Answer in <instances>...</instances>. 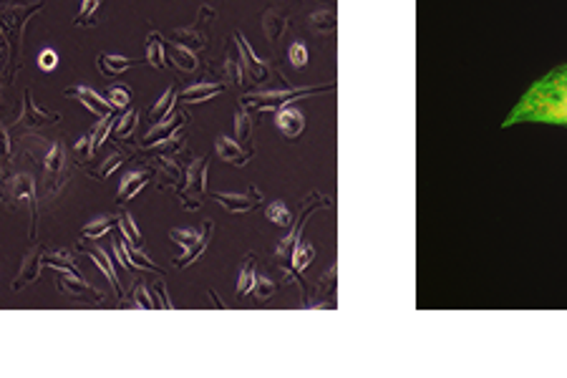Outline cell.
<instances>
[{"label":"cell","mask_w":567,"mask_h":378,"mask_svg":"<svg viewBox=\"0 0 567 378\" xmlns=\"http://www.w3.org/2000/svg\"><path fill=\"white\" fill-rule=\"evenodd\" d=\"M514 124L567 126V64L547 71L519 96L502 126H514Z\"/></svg>","instance_id":"6da1fadb"},{"label":"cell","mask_w":567,"mask_h":378,"mask_svg":"<svg viewBox=\"0 0 567 378\" xmlns=\"http://www.w3.org/2000/svg\"><path fill=\"white\" fill-rule=\"evenodd\" d=\"M66 176V146L64 141H54L51 149L43 156V181H46V194L56 197L64 186Z\"/></svg>","instance_id":"7a4b0ae2"},{"label":"cell","mask_w":567,"mask_h":378,"mask_svg":"<svg viewBox=\"0 0 567 378\" xmlns=\"http://www.w3.org/2000/svg\"><path fill=\"white\" fill-rule=\"evenodd\" d=\"M207 189V156H199V159L192 161L187 171V186H184V209H197L199 207V197Z\"/></svg>","instance_id":"3957f363"},{"label":"cell","mask_w":567,"mask_h":378,"mask_svg":"<svg viewBox=\"0 0 567 378\" xmlns=\"http://www.w3.org/2000/svg\"><path fill=\"white\" fill-rule=\"evenodd\" d=\"M11 199H13V202H18V207L31 209V237H36L38 204H36V181H33L31 174L13 176V181H11Z\"/></svg>","instance_id":"277c9868"},{"label":"cell","mask_w":567,"mask_h":378,"mask_svg":"<svg viewBox=\"0 0 567 378\" xmlns=\"http://www.w3.org/2000/svg\"><path fill=\"white\" fill-rule=\"evenodd\" d=\"M179 126H184V114H174L171 111L169 116H164L161 121L151 124V129L146 131L144 136V149H151V146H164L171 144L174 136H177Z\"/></svg>","instance_id":"5b68a950"},{"label":"cell","mask_w":567,"mask_h":378,"mask_svg":"<svg viewBox=\"0 0 567 378\" xmlns=\"http://www.w3.org/2000/svg\"><path fill=\"white\" fill-rule=\"evenodd\" d=\"M66 99H74V101H79L81 106L86 109V111H91L94 116H106V114H111V104L106 101V96H101L99 91H94L91 86H71V89L64 91Z\"/></svg>","instance_id":"8992f818"},{"label":"cell","mask_w":567,"mask_h":378,"mask_svg":"<svg viewBox=\"0 0 567 378\" xmlns=\"http://www.w3.org/2000/svg\"><path fill=\"white\" fill-rule=\"evenodd\" d=\"M56 288L59 293L69 295V298H91V300H104V295L99 290L91 288V282L81 280V275H74V272H64L56 270Z\"/></svg>","instance_id":"52a82bcc"},{"label":"cell","mask_w":567,"mask_h":378,"mask_svg":"<svg viewBox=\"0 0 567 378\" xmlns=\"http://www.w3.org/2000/svg\"><path fill=\"white\" fill-rule=\"evenodd\" d=\"M41 270H43V252H41V247H33V250H28V255L23 257L21 270H18V275L13 277L11 288L16 290V293L23 288H28L31 282H36L38 277H41Z\"/></svg>","instance_id":"ba28073f"},{"label":"cell","mask_w":567,"mask_h":378,"mask_svg":"<svg viewBox=\"0 0 567 378\" xmlns=\"http://www.w3.org/2000/svg\"><path fill=\"white\" fill-rule=\"evenodd\" d=\"M214 199L227 209V212H250L257 202H260V192L250 189L247 194H235V192H217Z\"/></svg>","instance_id":"9c48e42d"},{"label":"cell","mask_w":567,"mask_h":378,"mask_svg":"<svg viewBox=\"0 0 567 378\" xmlns=\"http://www.w3.org/2000/svg\"><path fill=\"white\" fill-rule=\"evenodd\" d=\"M151 179V171H129L126 176L121 179V184H119V192H116V202H129V199H134L136 194L144 189L146 184H149Z\"/></svg>","instance_id":"30bf717a"},{"label":"cell","mask_w":567,"mask_h":378,"mask_svg":"<svg viewBox=\"0 0 567 378\" xmlns=\"http://www.w3.org/2000/svg\"><path fill=\"white\" fill-rule=\"evenodd\" d=\"M225 86L222 84H212V81H202V84H192L189 89L182 91L179 101L182 104H202V101H212L217 94H222Z\"/></svg>","instance_id":"8fae6325"},{"label":"cell","mask_w":567,"mask_h":378,"mask_svg":"<svg viewBox=\"0 0 567 378\" xmlns=\"http://www.w3.org/2000/svg\"><path fill=\"white\" fill-rule=\"evenodd\" d=\"M275 126H278L288 139H295V136H300V131L305 129V119L298 109L285 106V109H280L278 116H275Z\"/></svg>","instance_id":"7c38bea8"},{"label":"cell","mask_w":567,"mask_h":378,"mask_svg":"<svg viewBox=\"0 0 567 378\" xmlns=\"http://www.w3.org/2000/svg\"><path fill=\"white\" fill-rule=\"evenodd\" d=\"M214 149H217V154H220L222 161H227V164H235V166L247 164V159L252 156V151H242V146L237 144V141H232V139H227V136H217V141H214Z\"/></svg>","instance_id":"4fadbf2b"},{"label":"cell","mask_w":567,"mask_h":378,"mask_svg":"<svg viewBox=\"0 0 567 378\" xmlns=\"http://www.w3.org/2000/svg\"><path fill=\"white\" fill-rule=\"evenodd\" d=\"M136 66V61L124 59V56H114V54H99L96 56V69L101 71L104 76H121L126 71H131Z\"/></svg>","instance_id":"5bb4252c"},{"label":"cell","mask_w":567,"mask_h":378,"mask_svg":"<svg viewBox=\"0 0 567 378\" xmlns=\"http://www.w3.org/2000/svg\"><path fill=\"white\" fill-rule=\"evenodd\" d=\"M89 260L104 272V277L109 280V285L114 288V293L121 298V282H119V275H116V262H111V257H109L104 250H89Z\"/></svg>","instance_id":"9a60e30c"},{"label":"cell","mask_w":567,"mask_h":378,"mask_svg":"<svg viewBox=\"0 0 567 378\" xmlns=\"http://www.w3.org/2000/svg\"><path fill=\"white\" fill-rule=\"evenodd\" d=\"M21 121L26 124V126H46V124L61 121V116H59V114L41 111V109L36 106V101H33V94H31V91H26V111H23Z\"/></svg>","instance_id":"2e32d148"},{"label":"cell","mask_w":567,"mask_h":378,"mask_svg":"<svg viewBox=\"0 0 567 378\" xmlns=\"http://www.w3.org/2000/svg\"><path fill=\"white\" fill-rule=\"evenodd\" d=\"M116 227L121 229V237L129 242V247H134V250H144V240H141V232L136 227L134 217L129 212L116 214Z\"/></svg>","instance_id":"e0dca14e"},{"label":"cell","mask_w":567,"mask_h":378,"mask_svg":"<svg viewBox=\"0 0 567 378\" xmlns=\"http://www.w3.org/2000/svg\"><path fill=\"white\" fill-rule=\"evenodd\" d=\"M114 224H116V214H106V217H99V219H94V222H86L84 229H81V240H86V242L99 240V237L111 232Z\"/></svg>","instance_id":"ac0fdd59"},{"label":"cell","mask_w":567,"mask_h":378,"mask_svg":"<svg viewBox=\"0 0 567 378\" xmlns=\"http://www.w3.org/2000/svg\"><path fill=\"white\" fill-rule=\"evenodd\" d=\"M235 38H237V41H240V51H242V54H245V59H242V61H245V64H242V66H245V69H247L250 79H252V81L265 79V76H268V66H265V61H260L255 54H252V49H250V46H247L245 38H242L240 33H237Z\"/></svg>","instance_id":"d6986e66"},{"label":"cell","mask_w":567,"mask_h":378,"mask_svg":"<svg viewBox=\"0 0 567 378\" xmlns=\"http://www.w3.org/2000/svg\"><path fill=\"white\" fill-rule=\"evenodd\" d=\"M126 159H129V154H124V151H114V154H109L104 161H99L94 169H89V176H94V179H99V181L109 179V176H111Z\"/></svg>","instance_id":"ffe728a7"},{"label":"cell","mask_w":567,"mask_h":378,"mask_svg":"<svg viewBox=\"0 0 567 378\" xmlns=\"http://www.w3.org/2000/svg\"><path fill=\"white\" fill-rule=\"evenodd\" d=\"M209 237H212V222L204 224V234H202V237H199L197 242H194L192 247H189L187 252H184L182 257H174V260H171V262H174V267H189V265H192V262L197 260V257L204 252V247H207Z\"/></svg>","instance_id":"44dd1931"},{"label":"cell","mask_w":567,"mask_h":378,"mask_svg":"<svg viewBox=\"0 0 567 378\" xmlns=\"http://www.w3.org/2000/svg\"><path fill=\"white\" fill-rule=\"evenodd\" d=\"M171 61H174V66H177L182 74H194V71L199 69V61L194 59L192 51H189L187 46H179V43L171 46Z\"/></svg>","instance_id":"7402d4cb"},{"label":"cell","mask_w":567,"mask_h":378,"mask_svg":"<svg viewBox=\"0 0 567 378\" xmlns=\"http://www.w3.org/2000/svg\"><path fill=\"white\" fill-rule=\"evenodd\" d=\"M43 262H49L54 270H64V272H74V275H81V270L76 267L74 255L69 250H54L43 255Z\"/></svg>","instance_id":"603a6c76"},{"label":"cell","mask_w":567,"mask_h":378,"mask_svg":"<svg viewBox=\"0 0 567 378\" xmlns=\"http://www.w3.org/2000/svg\"><path fill=\"white\" fill-rule=\"evenodd\" d=\"M101 3L104 0H81V8L74 18V26L91 28L94 23H96V13H99V8H101Z\"/></svg>","instance_id":"cb8c5ba5"},{"label":"cell","mask_w":567,"mask_h":378,"mask_svg":"<svg viewBox=\"0 0 567 378\" xmlns=\"http://www.w3.org/2000/svg\"><path fill=\"white\" fill-rule=\"evenodd\" d=\"M174 99H177V91H174V89H166L164 94L159 96V101H156L154 106H151L149 121L156 124V121H161L164 116H169L171 109H174Z\"/></svg>","instance_id":"d4e9b609"},{"label":"cell","mask_w":567,"mask_h":378,"mask_svg":"<svg viewBox=\"0 0 567 378\" xmlns=\"http://www.w3.org/2000/svg\"><path fill=\"white\" fill-rule=\"evenodd\" d=\"M136 119H139V111L136 109H129L126 114H124L119 121H114V126H111V131H114V136L119 139V141H126L131 134H134V129H136Z\"/></svg>","instance_id":"484cf974"},{"label":"cell","mask_w":567,"mask_h":378,"mask_svg":"<svg viewBox=\"0 0 567 378\" xmlns=\"http://www.w3.org/2000/svg\"><path fill=\"white\" fill-rule=\"evenodd\" d=\"M101 121L94 126V131L89 134L91 136V151L96 154L99 149H101L104 144H106V136H109V131H111V126H114V116L111 114H106V116H99Z\"/></svg>","instance_id":"4316f807"},{"label":"cell","mask_w":567,"mask_h":378,"mask_svg":"<svg viewBox=\"0 0 567 378\" xmlns=\"http://www.w3.org/2000/svg\"><path fill=\"white\" fill-rule=\"evenodd\" d=\"M146 61H149L154 69H164V43H161L159 33H149V41H146Z\"/></svg>","instance_id":"83f0119b"},{"label":"cell","mask_w":567,"mask_h":378,"mask_svg":"<svg viewBox=\"0 0 567 378\" xmlns=\"http://www.w3.org/2000/svg\"><path fill=\"white\" fill-rule=\"evenodd\" d=\"M252 260H255V257H252V255H247L245 265H242L240 280H237V295H247L252 288H255V280H257V275H255V262H252Z\"/></svg>","instance_id":"f1b7e54d"},{"label":"cell","mask_w":567,"mask_h":378,"mask_svg":"<svg viewBox=\"0 0 567 378\" xmlns=\"http://www.w3.org/2000/svg\"><path fill=\"white\" fill-rule=\"evenodd\" d=\"M225 74H227V79H230L235 86H240V84H242V79H245V66H242V56H240V59H237L235 51H230V54H227Z\"/></svg>","instance_id":"f546056e"},{"label":"cell","mask_w":567,"mask_h":378,"mask_svg":"<svg viewBox=\"0 0 567 378\" xmlns=\"http://www.w3.org/2000/svg\"><path fill=\"white\" fill-rule=\"evenodd\" d=\"M11 154H13V144L11 136L3 126H0V179H6L8 166H11Z\"/></svg>","instance_id":"4dcf8cb0"},{"label":"cell","mask_w":567,"mask_h":378,"mask_svg":"<svg viewBox=\"0 0 567 378\" xmlns=\"http://www.w3.org/2000/svg\"><path fill=\"white\" fill-rule=\"evenodd\" d=\"M106 101L111 104V109H126L131 104V89L129 86H111L106 94Z\"/></svg>","instance_id":"1f68e13d"},{"label":"cell","mask_w":567,"mask_h":378,"mask_svg":"<svg viewBox=\"0 0 567 378\" xmlns=\"http://www.w3.org/2000/svg\"><path fill=\"white\" fill-rule=\"evenodd\" d=\"M263 26H265V33H268L270 41H275V38H278L280 33L285 31V18L280 16L278 11H268V16H265Z\"/></svg>","instance_id":"d6a6232c"},{"label":"cell","mask_w":567,"mask_h":378,"mask_svg":"<svg viewBox=\"0 0 567 378\" xmlns=\"http://www.w3.org/2000/svg\"><path fill=\"white\" fill-rule=\"evenodd\" d=\"M156 166H159L161 179H164L166 184H177V181H182V169H179L171 159H156Z\"/></svg>","instance_id":"836d02e7"},{"label":"cell","mask_w":567,"mask_h":378,"mask_svg":"<svg viewBox=\"0 0 567 378\" xmlns=\"http://www.w3.org/2000/svg\"><path fill=\"white\" fill-rule=\"evenodd\" d=\"M199 237H202V234H199L197 229H169V240L177 242V245H182V247H187V250L199 240Z\"/></svg>","instance_id":"e575fe53"},{"label":"cell","mask_w":567,"mask_h":378,"mask_svg":"<svg viewBox=\"0 0 567 378\" xmlns=\"http://www.w3.org/2000/svg\"><path fill=\"white\" fill-rule=\"evenodd\" d=\"M265 214H268L270 222L280 224V227H288V224H290V212H288V207H285L283 202H273V204H268Z\"/></svg>","instance_id":"d590c367"},{"label":"cell","mask_w":567,"mask_h":378,"mask_svg":"<svg viewBox=\"0 0 567 378\" xmlns=\"http://www.w3.org/2000/svg\"><path fill=\"white\" fill-rule=\"evenodd\" d=\"M250 131H252V124H250V114L245 111V109H240V111L235 114V134L240 141H247L250 139Z\"/></svg>","instance_id":"8d00e7d4"},{"label":"cell","mask_w":567,"mask_h":378,"mask_svg":"<svg viewBox=\"0 0 567 378\" xmlns=\"http://www.w3.org/2000/svg\"><path fill=\"white\" fill-rule=\"evenodd\" d=\"M313 260V247H308L305 242H298L295 245V252H293V262L298 270H303V267H308V262Z\"/></svg>","instance_id":"74e56055"},{"label":"cell","mask_w":567,"mask_h":378,"mask_svg":"<svg viewBox=\"0 0 567 378\" xmlns=\"http://www.w3.org/2000/svg\"><path fill=\"white\" fill-rule=\"evenodd\" d=\"M59 54H56L54 49H43L41 54H38V69L41 71H56V66H59Z\"/></svg>","instance_id":"f35d334b"},{"label":"cell","mask_w":567,"mask_h":378,"mask_svg":"<svg viewBox=\"0 0 567 378\" xmlns=\"http://www.w3.org/2000/svg\"><path fill=\"white\" fill-rule=\"evenodd\" d=\"M288 59H290V64H293L295 69H303V66L308 64V51H305L303 43H293V46H290Z\"/></svg>","instance_id":"ab89813d"},{"label":"cell","mask_w":567,"mask_h":378,"mask_svg":"<svg viewBox=\"0 0 567 378\" xmlns=\"http://www.w3.org/2000/svg\"><path fill=\"white\" fill-rule=\"evenodd\" d=\"M134 305L136 308H156V300L151 298V293L144 285H136L134 288Z\"/></svg>","instance_id":"60d3db41"},{"label":"cell","mask_w":567,"mask_h":378,"mask_svg":"<svg viewBox=\"0 0 567 378\" xmlns=\"http://www.w3.org/2000/svg\"><path fill=\"white\" fill-rule=\"evenodd\" d=\"M252 290H255L257 298L265 300V298H270V295L275 293V285H273V280H268V277H257V280H255V288H252Z\"/></svg>","instance_id":"b9f144b4"},{"label":"cell","mask_w":567,"mask_h":378,"mask_svg":"<svg viewBox=\"0 0 567 378\" xmlns=\"http://www.w3.org/2000/svg\"><path fill=\"white\" fill-rule=\"evenodd\" d=\"M74 151H76V156H91L94 154V151H91V136H89V134H84V136L76 139Z\"/></svg>","instance_id":"7bdbcfd3"},{"label":"cell","mask_w":567,"mask_h":378,"mask_svg":"<svg viewBox=\"0 0 567 378\" xmlns=\"http://www.w3.org/2000/svg\"><path fill=\"white\" fill-rule=\"evenodd\" d=\"M0 104H3V94H0Z\"/></svg>","instance_id":"ee69618b"}]
</instances>
